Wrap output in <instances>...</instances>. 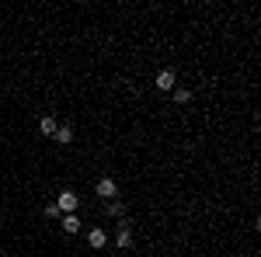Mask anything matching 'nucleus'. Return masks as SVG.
Listing matches in <instances>:
<instances>
[{"label":"nucleus","instance_id":"nucleus-9","mask_svg":"<svg viewBox=\"0 0 261 257\" xmlns=\"http://www.w3.org/2000/svg\"><path fill=\"white\" fill-rule=\"evenodd\" d=\"M108 216H112V219H125V205H122L119 198H112V202H108Z\"/></svg>","mask_w":261,"mask_h":257},{"label":"nucleus","instance_id":"nucleus-7","mask_svg":"<svg viewBox=\"0 0 261 257\" xmlns=\"http://www.w3.org/2000/svg\"><path fill=\"white\" fill-rule=\"evenodd\" d=\"M53 139H56L60 146H70V142H73V129H70V125H56V132H53Z\"/></svg>","mask_w":261,"mask_h":257},{"label":"nucleus","instance_id":"nucleus-10","mask_svg":"<svg viewBox=\"0 0 261 257\" xmlns=\"http://www.w3.org/2000/svg\"><path fill=\"white\" fill-rule=\"evenodd\" d=\"M171 98L178 101V104H188V101H192V91H188V87H174V91H171Z\"/></svg>","mask_w":261,"mask_h":257},{"label":"nucleus","instance_id":"nucleus-8","mask_svg":"<svg viewBox=\"0 0 261 257\" xmlns=\"http://www.w3.org/2000/svg\"><path fill=\"white\" fill-rule=\"evenodd\" d=\"M60 226H63V233H77V230H81V219H77V212L60 216Z\"/></svg>","mask_w":261,"mask_h":257},{"label":"nucleus","instance_id":"nucleus-5","mask_svg":"<svg viewBox=\"0 0 261 257\" xmlns=\"http://www.w3.org/2000/svg\"><path fill=\"white\" fill-rule=\"evenodd\" d=\"M87 243H91V250H101V247L108 243V233H105L101 226H94V230L87 233Z\"/></svg>","mask_w":261,"mask_h":257},{"label":"nucleus","instance_id":"nucleus-1","mask_svg":"<svg viewBox=\"0 0 261 257\" xmlns=\"http://www.w3.org/2000/svg\"><path fill=\"white\" fill-rule=\"evenodd\" d=\"M56 209H60L63 216L77 212V209H81V195H77V191H70V188H63L60 195H56Z\"/></svg>","mask_w":261,"mask_h":257},{"label":"nucleus","instance_id":"nucleus-2","mask_svg":"<svg viewBox=\"0 0 261 257\" xmlns=\"http://www.w3.org/2000/svg\"><path fill=\"white\" fill-rule=\"evenodd\" d=\"M94 191H98L101 198H108V202H112V198H119V184H115V181H112V178H101V181H98V188H94Z\"/></svg>","mask_w":261,"mask_h":257},{"label":"nucleus","instance_id":"nucleus-4","mask_svg":"<svg viewBox=\"0 0 261 257\" xmlns=\"http://www.w3.org/2000/svg\"><path fill=\"white\" fill-rule=\"evenodd\" d=\"M174 87H178V80H174V70H161V73H157V91H167V94H171Z\"/></svg>","mask_w":261,"mask_h":257},{"label":"nucleus","instance_id":"nucleus-6","mask_svg":"<svg viewBox=\"0 0 261 257\" xmlns=\"http://www.w3.org/2000/svg\"><path fill=\"white\" fill-rule=\"evenodd\" d=\"M56 125H60V122L53 119V115H42V119H39V132H42L45 139H53V132H56Z\"/></svg>","mask_w":261,"mask_h":257},{"label":"nucleus","instance_id":"nucleus-11","mask_svg":"<svg viewBox=\"0 0 261 257\" xmlns=\"http://www.w3.org/2000/svg\"><path fill=\"white\" fill-rule=\"evenodd\" d=\"M63 212L60 209H56V202H49V205H45V219H60Z\"/></svg>","mask_w":261,"mask_h":257},{"label":"nucleus","instance_id":"nucleus-3","mask_svg":"<svg viewBox=\"0 0 261 257\" xmlns=\"http://www.w3.org/2000/svg\"><path fill=\"white\" fill-rule=\"evenodd\" d=\"M115 247H119V250H129V247H133V230H129V219H125V222H119V237H115Z\"/></svg>","mask_w":261,"mask_h":257}]
</instances>
